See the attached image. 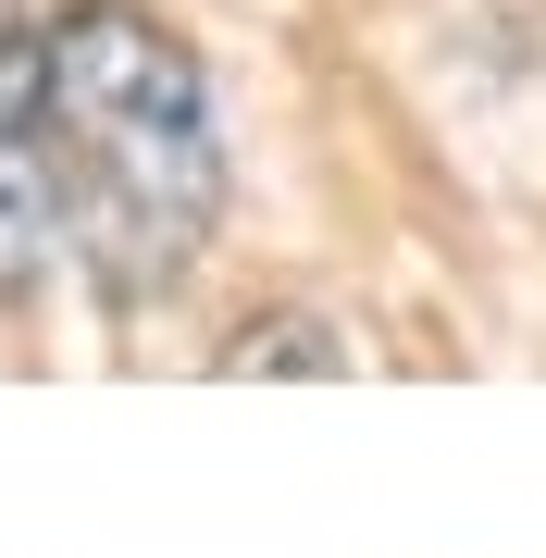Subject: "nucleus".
<instances>
[{
    "mask_svg": "<svg viewBox=\"0 0 546 558\" xmlns=\"http://www.w3.org/2000/svg\"><path fill=\"white\" fill-rule=\"evenodd\" d=\"M38 100L62 161V236L100 274V299L149 311L186 286L223 211V124L211 87L137 0H75L38 38Z\"/></svg>",
    "mask_w": 546,
    "mask_h": 558,
    "instance_id": "nucleus-1",
    "label": "nucleus"
},
{
    "mask_svg": "<svg viewBox=\"0 0 546 558\" xmlns=\"http://www.w3.org/2000/svg\"><path fill=\"white\" fill-rule=\"evenodd\" d=\"M62 248V161H50V100H38V50L0 25V299H38Z\"/></svg>",
    "mask_w": 546,
    "mask_h": 558,
    "instance_id": "nucleus-2",
    "label": "nucleus"
},
{
    "mask_svg": "<svg viewBox=\"0 0 546 558\" xmlns=\"http://www.w3.org/2000/svg\"><path fill=\"white\" fill-rule=\"evenodd\" d=\"M223 373H348V348L324 336V323L286 311V323H248V336L223 348Z\"/></svg>",
    "mask_w": 546,
    "mask_h": 558,
    "instance_id": "nucleus-3",
    "label": "nucleus"
}]
</instances>
